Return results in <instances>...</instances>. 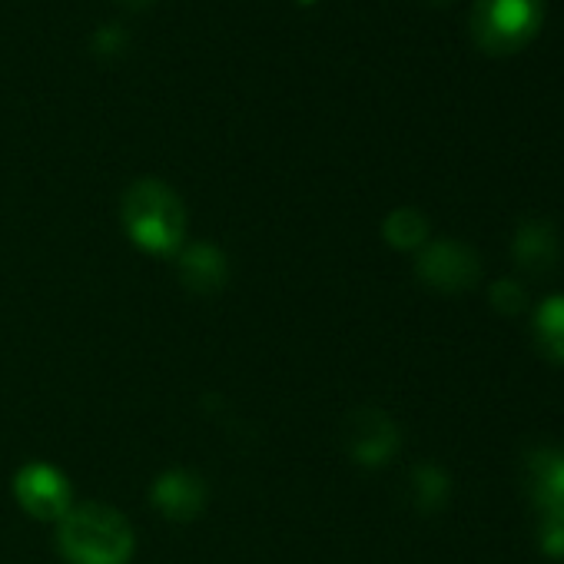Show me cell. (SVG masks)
<instances>
[{
    "instance_id": "1",
    "label": "cell",
    "mask_w": 564,
    "mask_h": 564,
    "mask_svg": "<svg viewBox=\"0 0 564 564\" xmlns=\"http://www.w3.org/2000/svg\"><path fill=\"white\" fill-rule=\"evenodd\" d=\"M57 524V547L67 564H130L137 551V534L113 505L80 501Z\"/></svg>"
},
{
    "instance_id": "2",
    "label": "cell",
    "mask_w": 564,
    "mask_h": 564,
    "mask_svg": "<svg viewBox=\"0 0 564 564\" xmlns=\"http://www.w3.org/2000/svg\"><path fill=\"white\" fill-rule=\"evenodd\" d=\"M120 216L130 242L150 256H176L186 246V206L163 180L143 176L130 183Z\"/></svg>"
},
{
    "instance_id": "3",
    "label": "cell",
    "mask_w": 564,
    "mask_h": 564,
    "mask_svg": "<svg viewBox=\"0 0 564 564\" xmlns=\"http://www.w3.org/2000/svg\"><path fill=\"white\" fill-rule=\"evenodd\" d=\"M544 24V0H475L471 37L485 54L505 57L528 47Z\"/></svg>"
},
{
    "instance_id": "4",
    "label": "cell",
    "mask_w": 564,
    "mask_h": 564,
    "mask_svg": "<svg viewBox=\"0 0 564 564\" xmlns=\"http://www.w3.org/2000/svg\"><path fill=\"white\" fill-rule=\"evenodd\" d=\"M528 488L538 508L541 551L564 557V452H541L528 462Z\"/></svg>"
},
{
    "instance_id": "5",
    "label": "cell",
    "mask_w": 564,
    "mask_h": 564,
    "mask_svg": "<svg viewBox=\"0 0 564 564\" xmlns=\"http://www.w3.org/2000/svg\"><path fill=\"white\" fill-rule=\"evenodd\" d=\"M14 498L18 505L37 521H61L74 508V485L70 478L51 462H28L14 475Z\"/></svg>"
},
{
    "instance_id": "6",
    "label": "cell",
    "mask_w": 564,
    "mask_h": 564,
    "mask_svg": "<svg viewBox=\"0 0 564 564\" xmlns=\"http://www.w3.org/2000/svg\"><path fill=\"white\" fill-rule=\"evenodd\" d=\"M415 269H419V279L425 282V286H432L438 293H465L481 275V262H478L475 249H468L458 239L425 242L419 249Z\"/></svg>"
},
{
    "instance_id": "7",
    "label": "cell",
    "mask_w": 564,
    "mask_h": 564,
    "mask_svg": "<svg viewBox=\"0 0 564 564\" xmlns=\"http://www.w3.org/2000/svg\"><path fill=\"white\" fill-rule=\"evenodd\" d=\"M343 435H346L349 458L359 465H369V468L386 465L399 452V425L382 409H372V405L356 409L346 419Z\"/></svg>"
},
{
    "instance_id": "8",
    "label": "cell",
    "mask_w": 564,
    "mask_h": 564,
    "mask_svg": "<svg viewBox=\"0 0 564 564\" xmlns=\"http://www.w3.org/2000/svg\"><path fill=\"white\" fill-rule=\"evenodd\" d=\"M206 481L193 468H166L153 478L150 485V501L153 508L170 518V521H193L206 508Z\"/></svg>"
},
{
    "instance_id": "9",
    "label": "cell",
    "mask_w": 564,
    "mask_h": 564,
    "mask_svg": "<svg viewBox=\"0 0 564 564\" xmlns=\"http://www.w3.org/2000/svg\"><path fill=\"white\" fill-rule=\"evenodd\" d=\"M180 282L196 296H216L229 279V259L216 242H186L180 252Z\"/></svg>"
},
{
    "instance_id": "10",
    "label": "cell",
    "mask_w": 564,
    "mask_h": 564,
    "mask_svg": "<svg viewBox=\"0 0 564 564\" xmlns=\"http://www.w3.org/2000/svg\"><path fill=\"white\" fill-rule=\"evenodd\" d=\"M514 259L528 272H551L557 262V236L547 223L531 219L514 236Z\"/></svg>"
},
{
    "instance_id": "11",
    "label": "cell",
    "mask_w": 564,
    "mask_h": 564,
    "mask_svg": "<svg viewBox=\"0 0 564 564\" xmlns=\"http://www.w3.org/2000/svg\"><path fill=\"white\" fill-rule=\"evenodd\" d=\"M534 343L551 362L564 366V296H551L538 306Z\"/></svg>"
},
{
    "instance_id": "12",
    "label": "cell",
    "mask_w": 564,
    "mask_h": 564,
    "mask_svg": "<svg viewBox=\"0 0 564 564\" xmlns=\"http://www.w3.org/2000/svg\"><path fill=\"white\" fill-rule=\"evenodd\" d=\"M382 236L395 249H422L429 242V219L412 206L392 209L382 223Z\"/></svg>"
},
{
    "instance_id": "13",
    "label": "cell",
    "mask_w": 564,
    "mask_h": 564,
    "mask_svg": "<svg viewBox=\"0 0 564 564\" xmlns=\"http://www.w3.org/2000/svg\"><path fill=\"white\" fill-rule=\"evenodd\" d=\"M409 485H412V501L419 511H438L448 501V475L435 465H419Z\"/></svg>"
},
{
    "instance_id": "14",
    "label": "cell",
    "mask_w": 564,
    "mask_h": 564,
    "mask_svg": "<svg viewBox=\"0 0 564 564\" xmlns=\"http://www.w3.org/2000/svg\"><path fill=\"white\" fill-rule=\"evenodd\" d=\"M491 306L498 313H505V316H514V313L524 310V290L518 286V282H511V279H501V282H495V286H491Z\"/></svg>"
},
{
    "instance_id": "15",
    "label": "cell",
    "mask_w": 564,
    "mask_h": 564,
    "mask_svg": "<svg viewBox=\"0 0 564 564\" xmlns=\"http://www.w3.org/2000/svg\"><path fill=\"white\" fill-rule=\"evenodd\" d=\"M123 4H130V8H143V4H150V0H123Z\"/></svg>"
},
{
    "instance_id": "16",
    "label": "cell",
    "mask_w": 564,
    "mask_h": 564,
    "mask_svg": "<svg viewBox=\"0 0 564 564\" xmlns=\"http://www.w3.org/2000/svg\"><path fill=\"white\" fill-rule=\"evenodd\" d=\"M303 4H310V0H303Z\"/></svg>"
}]
</instances>
